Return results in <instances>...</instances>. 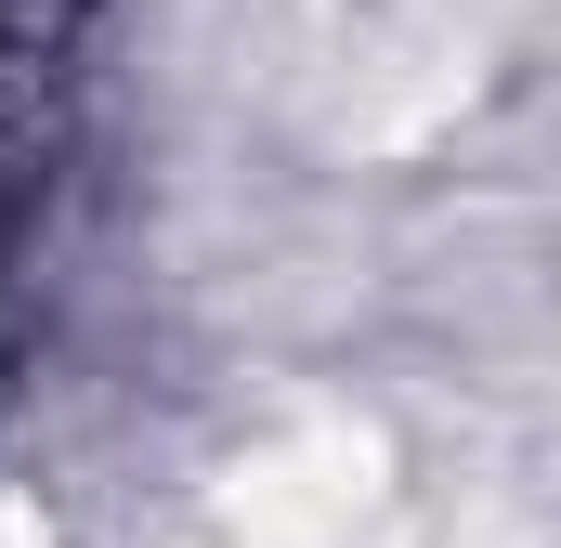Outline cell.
I'll return each instance as SVG.
<instances>
[{"mask_svg": "<svg viewBox=\"0 0 561 548\" xmlns=\"http://www.w3.org/2000/svg\"><path fill=\"white\" fill-rule=\"evenodd\" d=\"M66 13H79V0H0V39H53Z\"/></svg>", "mask_w": 561, "mask_h": 548, "instance_id": "cell-1", "label": "cell"}]
</instances>
